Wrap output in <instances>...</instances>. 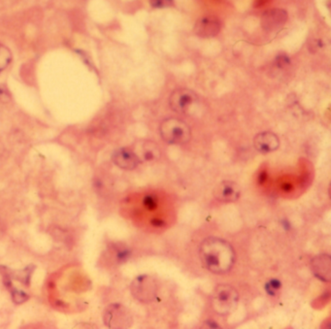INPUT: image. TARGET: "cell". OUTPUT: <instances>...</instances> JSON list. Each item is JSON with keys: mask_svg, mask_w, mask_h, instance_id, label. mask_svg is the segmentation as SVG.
<instances>
[{"mask_svg": "<svg viewBox=\"0 0 331 329\" xmlns=\"http://www.w3.org/2000/svg\"><path fill=\"white\" fill-rule=\"evenodd\" d=\"M199 257L205 268L214 274L228 273L236 261V254L232 245L218 237H208L201 242Z\"/></svg>", "mask_w": 331, "mask_h": 329, "instance_id": "obj_1", "label": "cell"}, {"mask_svg": "<svg viewBox=\"0 0 331 329\" xmlns=\"http://www.w3.org/2000/svg\"><path fill=\"white\" fill-rule=\"evenodd\" d=\"M239 301V294L231 285H218L211 296V306L220 316L230 315L235 310Z\"/></svg>", "mask_w": 331, "mask_h": 329, "instance_id": "obj_2", "label": "cell"}, {"mask_svg": "<svg viewBox=\"0 0 331 329\" xmlns=\"http://www.w3.org/2000/svg\"><path fill=\"white\" fill-rule=\"evenodd\" d=\"M160 133L166 143L171 145H184L191 140L190 127L182 120L168 118L160 126Z\"/></svg>", "mask_w": 331, "mask_h": 329, "instance_id": "obj_3", "label": "cell"}, {"mask_svg": "<svg viewBox=\"0 0 331 329\" xmlns=\"http://www.w3.org/2000/svg\"><path fill=\"white\" fill-rule=\"evenodd\" d=\"M131 293L139 302L151 303L158 295L157 281L150 275H140L133 280Z\"/></svg>", "mask_w": 331, "mask_h": 329, "instance_id": "obj_4", "label": "cell"}, {"mask_svg": "<svg viewBox=\"0 0 331 329\" xmlns=\"http://www.w3.org/2000/svg\"><path fill=\"white\" fill-rule=\"evenodd\" d=\"M104 324L109 329H128L132 325L133 319L130 310L120 303L109 305L103 315Z\"/></svg>", "mask_w": 331, "mask_h": 329, "instance_id": "obj_5", "label": "cell"}, {"mask_svg": "<svg viewBox=\"0 0 331 329\" xmlns=\"http://www.w3.org/2000/svg\"><path fill=\"white\" fill-rule=\"evenodd\" d=\"M199 99L195 92L189 89L175 90L169 99L171 109L178 114H187L198 103Z\"/></svg>", "mask_w": 331, "mask_h": 329, "instance_id": "obj_6", "label": "cell"}, {"mask_svg": "<svg viewBox=\"0 0 331 329\" xmlns=\"http://www.w3.org/2000/svg\"><path fill=\"white\" fill-rule=\"evenodd\" d=\"M288 13L284 9H270L265 11L261 18V25L265 32H275L283 28L288 21Z\"/></svg>", "mask_w": 331, "mask_h": 329, "instance_id": "obj_7", "label": "cell"}, {"mask_svg": "<svg viewBox=\"0 0 331 329\" xmlns=\"http://www.w3.org/2000/svg\"><path fill=\"white\" fill-rule=\"evenodd\" d=\"M311 270L314 276L322 282L330 283L331 279V259L330 255L321 254L311 261Z\"/></svg>", "mask_w": 331, "mask_h": 329, "instance_id": "obj_8", "label": "cell"}, {"mask_svg": "<svg viewBox=\"0 0 331 329\" xmlns=\"http://www.w3.org/2000/svg\"><path fill=\"white\" fill-rule=\"evenodd\" d=\"M222 30L221 22L215 17H203L195 25L194 32L200 38H212L217 36Z\"/></svg>", "mask_w": 331, "mask_h": 329, "instance_id": "obj_9", "label": "cell"}, {"mask_svg": "<svg viewBox=\"0 0 331 329\" xmlns=\"http://www.w3.org/2000/svg\"><path fill=\"white\" fill-rule=\"evenodd\" d=\"M254 147L261 154H269L279 149L280 139L274 132H261L254 138Z\"/></svg>", "mask_w": 331, "mask_h": 329, "instance_id": "obj_10", "label": "cell"}, {"mask_svg": "<svg viewBox=\"0 0 331 329\" xmlns=\"http://www.w3.org/2000/svg\"><path fill=\"white\" fill-rule=\"evenodd\" d=\"M112 161L119 168L133 170L140 164V161L135 152L130 148H120L112 156Z\"/></svg>", "mask_w": 331, "mask_h": 329, "instance_id": "obj_11", "label": "cell"}, {"mask_svg": "<svg viewBox=\"0 0 331 329\" xmlns=\"http://www.w3.org/2000/svg\"><path fill=\"white\" fill-rule=\"evenodd\" d=\"M241 196L238 184L232 181H223L214 190V197L221 202H235Z\"/></svg>", "mask_w": 331, "mask_h": 329, "instance_id": "obj_12", "label": "cell"}, {"mask_svg": "<svg viewBox=\"0 0 331 329\" xmlns=\"http://www.w3.org/2000/svg\"><path fill=\"white\" fill-rule=\"evenodd\" d=\"M135 154L137 155L140 163L156 162L161 158V150L159 146L155 142L150 141V140L141 142L138 145V148Z\"/></svg>", "mask_w": 331, "mask_h": 329, "instance_id": "obj_13", "label": "cell"}, {"mask_svg": "<svg viewBox=\"0 0 331 329\" xmlns=\"http://www.w3.org/2000/svg\"><path fill=\"white\" fill-rule=\"evenodd\" d=\"M34 267L32 265L28 266L27 268L23 269V270H19V271H14L12 272L11 269L5 267V266H0V274H6L8 275L11 279H15L18 280L19 282H21L23 285L26 286H30L31 283V278H32V274L33 273Z\"/></svg>", "mask_w": 331, "mask_h": 329, "instance_id": "obj_14", "label": "cell"}, {"mask_svg": "<svg viewBox=\"0 0 331 329\" xmlns=\"http://www.w3.org/2000/svg\"><path fill=\"white\" fill-rule=\"evenodd\" d=\"M115 251V260L118 263H127L132 256V252L131 250L126 247V246H118L114 248Z\"/></svg>", "mask_w": 331, "mask_h": 329, "instance_id": "obj_15", "label": "cell"}, {"mask_svg": "<svg viewBox=\"0 0 331 329\" xmlns=\"http://www.w3.org/2000/svg\"><path fill=\"white\" fill-rule=\"evenodd\" d=\"M11 60H12V55H11L10 50L5 46L0 45V73L9 66Z\"/></svg>", "mask_w": 331, "mask_h": 329, "instance_id": "obj_16", "label": "cell"}, {"mask_svg": "<svg viewBox=\"0 0 331 329\" xmlns=\"http://www.w3.org/2000/svg\"><path fill=\"white\" fill-rule=\"evenodd\" d=\"M143 206L148 211H155L159 207V197L155 194H148L143 197Z\"/></svg>", "mask_w": 331, "mask_h": 329, "instance_id": "obj_17", "label": "cell"}, {"mask_svg": "<svg viewBox=\"0 0 331 329\" xmlns=\"http://www.w3.org/2000/svg\"><path fill=\"white\" fill-rule=\"evenodd\" d=\"M281 287H282V283L278 279H270L265 284V288L267 295L271 296H275L277 292L281 289Z\"/></svg>", "mask_w": 331, "mask_h": 329, "instance_id": "obj_18", "label": "cell"}, {"mask_svg": "<svg viewBox=\"0 0 331 329\" xmlns=\"http://www.w3.org/2000/svg\"><path fill=\"white\" fill-rule=\"evenodd\" d=\"M290 65H291V60L285 54L278 55L275 59V62H274V66L278 69H286L287 67L290 66Z\"/></svg>", "mask_w": 331, "mask_h": 329, "instance_id": "obj_19", "label": "cell"}, {"mask_svg": "<svg viewBox=\"0 0 331 329\" xmlns=\"http://www.w3.org/2000/svg\"><path fill=\"white\" fill-rule=\"evenodd\" d=\"M150 4L155 9H166L173 6L174 0H150Z\"/></svg>", "mask_w": 331, "mask_h": 329, "instance_id": "obj_20", "label": "cell"}, {"mask_svg": "<svg viewBox=\"0 0 331 329\" xmlns=\"http://www.w3.org/2000/svg\"><path fill=\"white\" fill-rule=\"evenodd\" d=\"M10 99V94L7 89L0 85V101H7Z\"/></svg>", "mask_w": 331, "mask_h": 329, "instance_id": "obj_21", "label": "cell"}, {"mask_svg": "<svg viewBox=\"0 0 331 329\" xmlns=\"http://www.w3.org/2000/svg\"><path fill=\"white\" fill-rule=\"evenodd\" d=\"M151 225L155 228H163L164 226H166V222L163 219H159V218H155L151 221Z\"/></svg>", "mask_w": 331, "mask_h": 329, "instance_id": "obj_22", "label": "cell"}]
</instances>
